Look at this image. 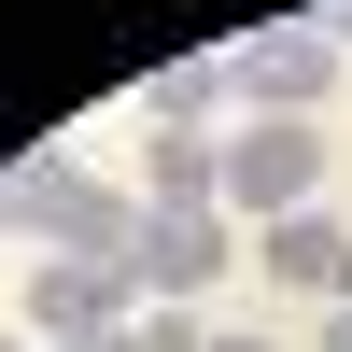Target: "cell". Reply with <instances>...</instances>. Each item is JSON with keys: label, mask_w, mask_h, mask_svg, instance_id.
<instances>
[{"label": "cell", "mask_w": 352, "mask_h": 352, "mask_svg": "<svg viewBox=\"0 0 352 352\" xmlns=\"http://www.w3.org/2000/svg\"><path fill=\"white\" fill-rule=\"evenodd\" d=\"M0 240H28V254H113L127 268L141 254V197H113L71 155H28V169H0Z\"/></svg>", "instance_id": "cell-1"}, {"label": "cell", "mask_w": 352, "mask_h": 352, "mask_svg": "<svg viewBox=\"0 0 352 352\" xmlns=\"http://www.w3.org/2000/svg\"><path fill=\"white\" fill-rule=\"evenodd\" d=\"M324 197V127H296V113H240V141H226V212L240 226H282Z\"/></svg>", "instance_id": "cell-2"}, {"label": "cell", "mask_w": 352, "mask_h": 352, "mask_svg": "<svg viewBox=\"0 0 352 352\" xmlns=\"http://www.w3.org/2000/svg\"><path fill=\"white\" fill-rule=\"evenodd\" d=\"M226 71H240V113H296V127H310V113L338 99L352 56H338L324 14H282V28H254V43H226Z\"/></svg>", "instance_id": "cell-3"}, {"label": "cell", "mask_w": 352, "mask_h": 352, "mask_svg": "<svg viewBox=\"0 0 352 352\" xmlns=\"http://www.w3.org/2000/svg\"><path fill=\"white\" fill-rule=\"evenodd\" d=\"M226 268H240V212H141V254H127L141 310H197Z\"/></svg>", "instance_id": "cell-4"}, {"label": "cell", "mask_w": 352, "mask_h": 352, "mask_svg": "<svg viewBox=\"0 0 352 352\" xmlns=\"http://www.w3.org/2000/svg\"><path fill=\"white\" fill-rule=\"evenodd\" d=\"M127 310H141V282L113 268V254H28V338H127Z\"/></svg>", "instance_id": "cell-5"}, {"label": "cell", "mask_w": 352, "mask_h": 352, "mask_svg": "<svg viewBox=\"0 0 352 352\" xmlns=\"http://www.w3.org/2000/svg\"><path fill=\"white\" fill-rule=\"evenodd\" d=\"M254 268H268V282H296V296H338V282H352V226L324 212V197H310V212L254 226Z\"/></svg>", "instance_id": "cell-6"}, {"label": "cell", "mask_w": 352, "mask_h": 352, "mask_svg": "<svg viewBox=\"0 0 352 352\" xmlns=\"http://www.w3.org/2000/svg\"><path fill=\"white\" fill-rule=\"evenodd\" d=\"M141 212H226V141L212 127H155L141 141Z\"/></svg>", "instance_id": "cell-7"}, {"label": "cell", "mask_w": 352, "mask_h": 352, "mask_svg": "<svg viewBox=\"0 0 352 352\" xmlns=\"http://www.w3.org/2000/svg\"><path fill=\"white\" fill-rule=\"evenodd\" d=\"M226 99H240V71H226V56H169V71H155V127H212Z\"/></svg>", "instance_id": "cell-8"}, {"label": "cell", "mask_w": 352, "mask_h": 352, "mask_svg": "<svg viewBox=\"0 0 352 352\" xmlns=\"http://www.w3.org/2000/svg\"><path fill=\"white\" fill-rule=\"evenodd\" d=\"M127 352H212V324H197V310H141Z\"/></svg>", "instance_id": "cell-9"}, {"label": "cell", "mask_w": 352, "mask_h": 352, "mask_svg": "<svg viewBox=\"0 0 352 352\" xmlns=\"http://www.w3.org/2000/svg\"><path fill=\"white\" fill-rule=\"evenodd\" d=\"M212 352H282V338H254V324H212Z\"/></svg>", "instance_id": "cell-10"}, {"label": "cell", "mask_w": 352, "mask_h": 352, "mask_svg": "<svg viewBox=\"0 0 352 352\" xmlns=\"http://www.w3.org/2000/svg\"><path fill=\"white\" fill-rule=\"evenodd\" d=\"M56 352H127V338H56Z\"/></svg>", "instance_id": "cell-11"}, {"label": "cell", "mask_w": 352, "mask_h": 352, "mask_svg": "<svg viewBox=\"0 0 352 352\" xmlns=\"http://www.w3.org/2000/svg\"><path fill=\"white\" fill-rule=\"evenodd\" d=\"M0 352H28V338H0Z\"/></svg>", "instance_id": "cell-12"}]
</instances>
